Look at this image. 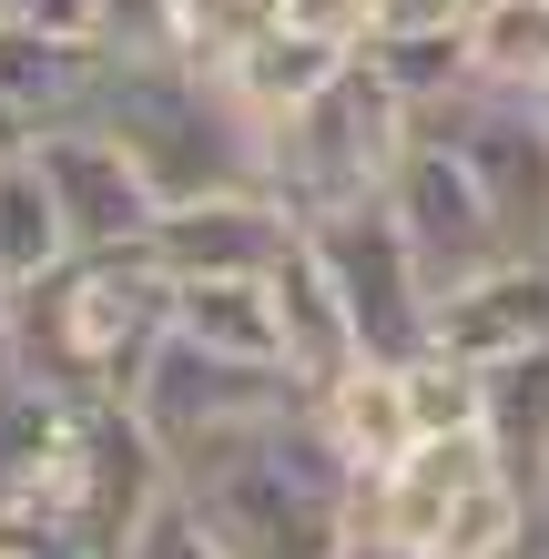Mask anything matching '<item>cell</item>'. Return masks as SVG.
I'll list each match as a JSON object with an SVG mask.
<instances>
[{
  "label": "cell",
  "mask_w": 549,
  "mask_h": 559,
  "mask_svg": "<svg viewBox=\"0 0 549 559\" xmlns=\"http://www.w3.org/2000/svg\"><path fill=\"white\" fill-rule=\"evenodd\" d=\"M489 448H499V468L529 488V499H549V346L529 356H499L489 367Z\"/></svg>",
  "instance_id": "18"
},
{
  "label": "cell",
  "mask_w": 549,
  "mask_h": 559,
  "mask_svg": "<svg viewBox=\"0 0 549 559\" xmlns=\"http://www.w3.org/2000/svg\"><path fill=\"white\" fill-rule=\"evenodd\" d=\"M336 559H417V549H407V539H386V530H357Z\"/></svg>",
  "instance_id": "27"
},
{
  "label": "cell",
  "mask_w": 549,
  "mask_h": 559,
  "mask_svg": "<svg viewBox=\"0 0 549 559\" xmlns=\"http://www.w3.org/2000/svg\"><path fill=\"white\" fill-rule=\"evenodd\" d=\"M92 41L112 61H193V11L183 0H92Z\"/></svg>",
  "instance_id": "24"
},
{
  "label": "cell",
  "mask_w": 549,
  "mask_h": 559,
  "mask_svg": "<svg viewBox=\"0 0 549 559\" xmlns=\"http://www.w3.org/2000/svg\"><path fill=\"white\" fill-rule=\"evenodd\" d=\"M539 254H549V245H539Z\"/></svg>",
  "instance_id": "30"
},
{
  "label": "cell",
  "mask_w": 549,
  "mask_h": 559,
  "mask_svg": "<svg viewBox=\"0 0 549 559\" xmlns=\"http://www.w3.org/2000/svg\"><path fill=\"white\" fill-rule=\"evenodd\" d=\"M549 346V254H499L438 295V356L499 367V356Z\"/></svg>",
  "instance_id": "12"
},
{
  "label": "cell",
  "mask_w": 549,
  "mask_h": 559,
  "mask_svg": "<svg viewBox=\"0 0 549 559\" xmlns=\"http://www.w3.org/2000/svg\"><path fill=\"white\" fill-rule=\"evenodd\" d=\"M61 254H72V224H61V204H51V183H41V163L31 153H11L0 163V285H41Z\"/></svg>",
  "instance_id": "20"
},
{
  "label": "cell",
  "mask_w": 549,
  "mask_h": 559,
  "mask_svg": "<svg viewBox=\"0 0 549 559\" xmlns=\"http://www.w3.org/2000/svg\"><path fill=\"white\" fill-rule=\"evenodd\" d=\"M306 407H315V427L336 438V457H346L367 488L417 448V417H407V377H397V367H357V377H336L326 397H306Z\"/></svg>",
  "instance_id": "15"
},
{
  "label": "cell",
  "mask_w": 549,
  "mask_h": 559,
  "mask_svg": "<svg viewBox=\"0 0 549 559\" xmlns=\"http://www.w3.org/2000/svg\"><path fill=\"white\" fill-rule=\"evenodd\" d=\"M174 336V275L153 254H61L41 285L11 295V367L72 386V397H133L153 346Z\"/></svg>",
  "instance_id": "2"
},
{
  "label": "cell",
  "mask_w": 549,
  "mask_h": 559,
  "mask_svg": "<svg viewBox=\"0 0 549 559\" xmlns=\"http://www.w3.org/2000/svg\"><path fill=\"white\" fill-rule=\"evenodd\" d=\"M112 559H235L214 530H204V509L183 499V488H164V499H153L143 519H133V539H122Z\"/></svg>",
  "instance_id": "25"
},
{
  "label": "cell",
  "mask_w": 549,
  "mask_h": 559,
  "mask_svg": "<svg viewBox=\"0 0 549 559\" xmlns=\"http://www.w3.org/2000/svg\"><path fill=\"white\" fill-rule=\"evenodd\" d=\"M417 133H438L447 153L468 163V183L489 193L499 235L520 254L549 245V122L529 112V92H458V103L428 112Z\"/></svg>",
  "instance_id": "7"
},
{
  "label": "cell",
  "mask_w": 549,
  "mask_h": 559,
  "mask_svg": "<svg viewBox=\"0 0 549 559\" xmlns=\"http://www.w3.org/2000/svg\"><path fill=\"white\" fill-rule=\"evenodd\" d=\"M386 21V0H285V31H306V41H336V51H367Z\"/></svg>",
  "instance_id": "26"
},
{
  "label": "cell",
  "mask_w": 549,
  "mask_h": 559,
  "mask_svg": "<svg viewBox=\"0 0 549 559\" xmlns=\"http://www.w3.org/2000/svg\"><path fill=\"white\" fill-rule=\"evenodd\" d=\"M265 285H275L285 377H296L306 397H326L336 377H357V367H367V346H357V325H346V295H336V275H326V254H315V235L285 245V265H275Z\"/></svg>",
  "instance_id": "13"
},
{
  "label": "cell",
  "mask_w": 549,
  "mask_h": 559,
  "mask_svg": "<svg viewBox=\"0 0 549 559\" xmlns=\"http://www.w3.org/2000/svg\"><path fill=\"white\" fill-rule=\"evenodd\" d=\"M122 407L143 417V438L164 448V468H174V457L204 448V438H235V427H254V417L306 407V386L285 377V367H244V356H214V346H193V336H164L153 367H143V386Z\"/></svg>",
  "instance_id": "6"
},
{
  "label": "cell",
  "mask_w": 549,
  "mask_h": 559,
  "mask_svg": "<svg viewBox=\"0 0 549 559\" xmlns=\"http://www.w3.org/2000/svg\"><path fill=\"white\" fill-rule=\"evenodd\" d=\"M103 61L112 51H92V41H51L31 21H0V103L21 122H72L103 82Z\"/></svg>",
  "instance_id": "16"
},
{
  "label": "cell",
  "mask_w": 549,
  "mask_h": 559,
  "mask_svg": "<svg viewBox=\"0 0 549 559\" xmlns=\"http://www.w3.org/2000/svg\"><path fill=\"white\" fill-rule=\"evenodd\" d=\"M296 235H306L296 204H285L275 183H244V193H193V204H164V224H153L143 254H153L174 285H204V275H275Z\"/></svg>",
  "instance_id": "10"
},
{
  "label": "cell",
  "mask_w": 549,
  "mask_h": 559,
  "mask_svg": "<svg viewBox=\"0 0 549 559\" xmlns=\"http://www.w3.org/2000/svg\"><path fill=\"white\" fill-rule=\"evenodd\" d=\"M336 61H346L336 41H306V31H285V21H275V31H254V41L214 51L204 72L224 82V103H235V112L254 122V133H275V122H285V112H296L315 82L336 72Z\"/></svg>",
  "instance_id": "14"
},
{
  "label": "cell",
  "mask_w": 549,
  "mask_h": 559,
  "mask_svg": "<svg viewBox=\"0 0 549 559\" xmlns=\"http://www.w3.org/2000/svg\"><path fill=\"white\" fill-rule=\"evenodd\" d=\"M174 336L214 346V356H244V367H285L275 285H265V275H204V285H174Z\"/></svg>",
  "instance_id": "17"
},
{
  "label": "cell",
  "mask_w": 549,
  "mask_h": 559,
  "mask_svg": "<svg viewBox=\"0 0 549 559\" xmlns=\"http://www.w3.org/2000/svg\"><path fill=\"white\" fill-rule=\"evenodd\" d=\"M407 417H417V438H458V427L489 417V367H458V356H407Z\"/></svg>",
  "instance_id": "23"
},
{
  "label": "cell",
  "mask_w": 549,
  "mask_h": 559,
  "mask_svg": "<svg viewBox=\"0 0 549 559\" xmlns=\"http://www.w3.org/2000/svg\"><path fill=\"white\" fill-rule=\"evenodd\" d=\"M468 61H478V92H539L549 82V0H478Z\"/></svg>",
  "instance_id": "21"
},
{
  "label": "cell",
  "mask_w": 549,
  "mask_h": 559,
  "mask_svg": "<svg viewBox=\"0 0 549 559\" xmlns=\"http://www.w3.org/2000/svg\"><path fill=\"white\" fill-rule=\"evenodd\" d=\"M367 61L386 72V92L428 122V112H447L458 92H478V61H468V21H447V31H377L367 41Z\"/></svg>",
  "instance_id": "19"
},
{
  "label": "cell",
  "mask_w": 549,
  "mask_h": 559,
  "mask_svg": "<svg viewBox=\"0 0 549 559\" xmlns=\"http://www.w3.org/2000/svg\"><path fill=\"white\" fill-rule=\"evenodd\" d=\"M529 559H549V499H539V519H529Z\"/></svg>",
  "instance_id": "28"
},
{
  "label": "cell",
  "mask_w": 549,
  "mask_h": 559,
  "mask_svg": "<svg viewBox=\"0 0 549 559\" xmlns=\"http://www.w3.org/2000/svg\"><path fill=\"white\" fill-rule=\"evenodd\" d=\"M386 214L407 224V245H417V265H428V285L447 295L458 275H478V265H499V254H520L499 235V214H489V193L468 183V163L447 153L438 133H417L407 143V163L386 174Z\"/></svg>",
  "instance_id": "9"
},
{
  "label": "cell",
  "mask_w": 549,
  "mask_h": 559,
  "mask_svg": "<svg viewBox=\"0 0 549 559\" xmlns=\"http://www.w3.org/2000/svg\"><path fill=\"white\" fill-rule=\"evenodd\" d=\"M407 143H417V112L386 92V72H377L367 51H346L336 72L265 133V183L296 204V224H315V214H336V204L386 193V174L407 163Z\"/></svg>",
  "instance_id": "4"
},
{
  "label": "cell",
  "mask_w": 549,
  "mask_h": 559,
  "mask_svg": "<svg viewBox=\"0 0 549 559\" xmlns=\"http://www.w3.org/2000/svg\"><path fill=\"white\" fill-rule=\"evenodd\" d=\"M306 235H315V254H326V275L346 295V325H357L367 367H407V356L438 346V285H428V265H417L407 224L386 214V193L315 214Z\"/></svg>",
  "instance_id": "5"
},
{
  "label": "cell",
  "mask_w": 549,
  "mask_h": 559,
  "mask_svg": "<svg viewBox=\"0 0 549 559\" xmlns=\"http://www.w3.org/2000/svg\"><path fill=\"white\" fill-rule=\"evenodd\" d=\"M529 519H539V499L520 478H489L478 499L438 530V549L428 559H529Z\"/></svg>",
  "instance_id": "22"
},
{
  "label": "cell",
  "mask_w": 549,
  "mask_h": 559,
  "mask_svg": "<svg viewBox=\"0 0 549 559\" xmlns=\"http://www.w3.org/2000/svg\"><path fill=\"white\" fill-rule=\"evenodd\" d=\"M82 112L143 163V183L164 193V204L265 183V133L224 103V82L204 61H103V82H92Z\"/></svg>",
  "instance_id": "3"
},
{
  "label": "cell",
  "mask_w": 549,
  "mask_h": 559,
  "mask_svg": "<svg viewBox=\"0 0 549 559\" xmlns=\"http://www.w3.org/2000/svg\"><path fill=\"white\" fill-rule=\"evenodd\" d=\"M31 163H41L51 204H61V224H72V254H143V245H153V224H164V193L143 183V163L122 153L92 112L41 122Z\"/></svg>",
  "instance_id": "8"
},
{
  "label": "cell",
  "mask_w": 549,
  "mask_h": 559,
  "mask_svg": "<svg viewBox=\"0 0 549 559\" xmlns=\"http://www.w3.org/2000/svg\"><path fill=\"white\" fill-rule=\"evenodd\" d=\"M489 478H509V468H499V448H489V427H458V438H417L397 468L367 488V530L407 539L417 559H428V549H438V530H447V519H458Z\"/></svg>",
  "instance_id": "11"
},
{
  "label": "cell",
  "mask_w": 549,
  "mask_h": 559,
  "mask_svg": "<svg viewBox=\"0 0 549 559\" xmlns=\"http://www.w3.org/2000/svg\"><path fill=\"white\" fill-rule=\"evenodd\" d=\"M174 488L204 509V530L235 559H336L367 530V478L336 457L315 407H285V417L235 427V438L183 448Z\"/></svg>",
  "instance_id": "1"
},
{
  "label": "cell",
  "mask_w": 549,
  "mask_h": 559,
  "mask_svg": "<svg viewBox=\"0 0 549 559\" xmlns=\"http://www.w3.org/2000/svg\"><path fill=\"white\" fill-rule=\"evenodd\" d=\"M529 112H539V122H549V82H539V92H529Z\"/></svg>",
  "instance_id": "29"
}]
</instances>
